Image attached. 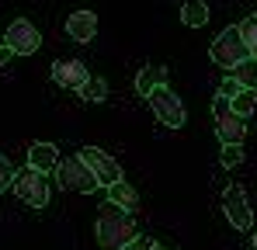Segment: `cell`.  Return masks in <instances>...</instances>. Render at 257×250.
Wrapping results in <instances>:
<instances>
[{"instance_id":"obj_25","label":"cell","mask_w":257,"mask_h":250,"mask_svg":"<svg viewBox=\"0 0 257 250\" xmlns=\"http://www.w3.org/2000/svg\"><path fill=\"white\" fill-rule=\"evenodd\" d=\"M254 247H257V236H254Z\"/></svg>"},{"instance_id":"obj_2","label":"cell","mask_w":257,"mask_h":250,"mask_svg":"<svg viewBox=\"0 0 257 250\" xmlns=\"http://www.w3.org/2000/svg\"><path fill=\"white\" fill-rule=\"evenodd\" d=\"M56 184H59L63 191H80V195H90V191L101 188L97 177H94V174L87 170V164L80 160V153L59 160V167H56Z\"/></svg>"},{"instance_id":"obj_16","label":"cell","mask_w":257,"mask_h":250,"mask_svg":"<svg viewBox=\"0 0 257 250\" xmlns=\"http://www.w3.org/2000/svg\"><path fill=\"white\" fill-rule=\"evenodd\" d=\"M77 94L84 97L87 104H101V101L108 97V80H104V77H94V73H90V77H87V83L80 87V90H77Z\"/></svg>"},{"instance_id":"obj_3","label":"cell","mask_w":257,"mask_h":250,"mask_svg":"<svg viewBox=\"0 0 257 250\" xmlns=\"http://www.w3.org/2000/svg\"><path fill=\"white\" fill-rule=\"evenodd\" d=\"M14 195L25 202V205L32 208H45L49 205V177L39 174V170H32V167H21V170H14Z\"/></svg>"},{"instance_id":"obj_5","label":"cell","mask_w":257,"mask_h":250,"mask_svg":"<svg viewBox=\"0 0 257 250\" xmlns=\"http://www.w3.org/2000/svg\"><path fill=\"white\" fill-rule=\"evenodd\" d=\"M212 115H215V136L222 139V146H240L243 136H247V118H240L233 108H229V97L215 94V104H212Z\"/></svg>"},{"instance_id":"obj_4","label":"cell","mask_w":257,"mask_h":250,"mask_svg":"<svg viewBox=\"0 0 257 250\" xmlns=\"http://www.w3.org/2000/svg\"><path fill=\"white\" fill-rule=\"evenodd\" d=\"M243 59H250V52H247V45L240 39V28H236V25L222 28L212 42V63L222 66V70H233V66H240Z\"/></svg>"},{"instance_id":"obj_9","label":"cell","mask_w":257,"mask_h":250,"mask_svg":"<svg viewBox=\"0 0 257 250\" xmlns=\"http://www.w3.org/2000/svg\"><path fill=\"white\" fill-rule=\"evenodd\" d=\"M222 212H226V219H229V226L233 229H250V222H254V208H250V198H247V191H243V184H229L226 191H222Z\"/></svg>"},{"instance_id":"obj_14","label":"cell","mask_w":257,"mask_h":250,"mask_svg":"<svg viewBox=\"0 0 257 250\" xmlns=\"http://www.w3.org/2000/svg\"><path fill=\"white\" fill-rule=\"evenodd\" d=\"M157 87H167V70H164V66H143V70L136 73V90H139L143 97H150Z\"/></svg>"},{"instance_id":"obj_13","label":"cell","mask_w":257,"mask_h":250,"mask_svg":"<svg viewBox=\"0 0 257 250\" xmlns=\"http://www.w3.org/2000/svg\"><path fill=\"white\" fill-rule=\"evenodd\" d=\"M108 205L122 208V212H128V215L139 208V195H136V188L128 184L125 177H122L118 184H111V188H108Z\"/></svg>"},{"instance_id":"obj_11","label":"cell","mask_w":257,"mask_h":250,"mask_svg":"<svg viewBox=\"0 0 257 250\" xmlns=\"http://www.w3.org/2000/svg\"><path fill=\"white\" fill-rule=\"evenodd\" d=\"M66 35L73 42H90L97 35V14L94 11H73L70 18H66Z\"/></svg>"},{"instance_id":"obj_21","label":"cell","mask_w":257,"mask_h":250,"mask_svg":"<svg viewBox=\"0 0 257 250\" xmlns=\"http://www.w3.org/2000/svg\"><path fill=\"white\" fill-rule=\"evenodd\" d=\"M11 181H14V167H11L7 157H0V195L11 188Z\"/></svg>"},{"instance_id":"obj_23","label":"cell","mask_w":257,"mask_h":250,"mask_svg":"<svg viewBox=\"0 0 257 250\" xmlns=\"http://www.w3.org/2000/svg\"><path fill=\"white\" fill-rule=\"evenodd\" d=\"M125 250H153V240H146V236H136Z\"/></svg>"},{"instance_id":"obj_1","label":"cell","mask_w":257,"mask_h":250,"mask_svg":"<svg viewBox=\"0 0 257 250\" xmlns=\"http://www.w3.org/2000/svg\"><path fill=\"white\" fill-rule=\"evenodd\" d=\"M94 233H97V247L101 250H125L128 243L136 240V222H132L128 212H122V208H115V205L104 202Z\"/></svg>"},{"instance_id":"obj_19","label":"cell","mask_w":257,"mask_h":250,"mask_svg":"<svg viewBox=\"0 0 257 250\" xmlns=\"http://www.w3.org/2000/svg\"><path fill=\"white\" fill-rule=\"evenodd\" d=\"M229 108H233L240 118H250V115H254V108H257V90H240V94L229 101Z\"/></svg>"},{"instance_id":"obj_24","label":"cell","mask_w":257,"mask_h":250,"mask_svg":"<svg viewBox=\"0 0 257 250\" xmlns=\"http://www.w3.org/2000/svg\"><path fill=\"white\" fill-rule=\"evenodd\" d=\"M7 59H11V49H7V45H0V66H4Z\"/></svg>"},{"instance_id":"obj_22","label":"cell","mask_w":257,"mask_h":250,"mask_svg":"<svg viewBox=\"0 0 257 250\" xmlns=\"http://www.w3.org/2000/svg\"><path fill=\"white\" fill-rule=\"evenodd\" d=\"M240 90H243V87L233 80V77H229V80H222V87H219V94H222V97H229V101H233V97H236Z\"/></svg>"},{"instance_id":"obj_17","label":"cell","mask_w":257,"mask_h":250,"mask_svg":"<svg viewBox=\"0 0 257 250\" xmlns=\"http://www.w3.org/2000/svg\"><path fill=\"white\" fill-rule=\"evenodd\" d=\"M229 77L240 83L243 90H257V59H243L240 66L229 70Z\"/></svg>"},{"instance_id":"obj_15","label":"cell","mask_w":257,"mask_h":250,"mask_svg":"<svg viewBox=\"0 0 257 250\" xmlns=\"http://www.w3.org/2000/svg\"><path fill=\"white\" fill-rule=\"evenodd\" d=\"M181 21H184L188 28L209 25V4H205V0H188V4L181 7Z\"/></svg>"},{"instance_id":"obj_18","label":"cell","mask_w":257,"mask_h":250,"mask_svg":"<svg viewBox=\"0 0 257 250\" xmlns=\"http://www.w3.org/2000/svg\"><path fill=\"white\" fill-rule=\"evenodd\" d=\"M236 28H240V39H243V45H247L250 59H257V14L243 18V21H240Z\"/></svg>"},{"instance_id":"obj_7","label":"cell","mask_w":257,"mask_h":250,"mask_svg":"<svg viewBox=\"0 0 257 250\" xmlns=\"http://www.w3.org/2000/svg\"><path fill=\"white\" fill-rule=\"evenodd\" d=\"M80 160H84L87 170L97 177L101 188H111V184L122 181V167H118V160H115L111 153H104L101 146H84V150H80Z\"/></svg>"},{"instance_id":"obj_20","label":"cell","mask_w":257,"mask_h":250,"mask_svg":"<svg viewBox=\"0 0 257 250\" xmlns=\"http://www.w3.org/2000/svg\"><path fill=\"white\" fill-rule=\"evenodd\" d=\"M240 160H243V146H222V153H219L222 167H240Z\"/></svg>"},{"instance_id":"obj_8","label":"cell","mask_w":257,"mask_h":250,"mask_svg":"<svg viewBox=\"0 0 257 250\" xmlns=\"http://www.w3.org/2000/svg\"><path fill=\"white\" fill-rule=\"evenodd\" d=\"M4 45L11 49V56H32L42 45V35L28 18H14L7 25V32H4Z\"/></svg>"},{"instance_id":"obj_12","label":"cell","mask_w":257,"mask_h":250,"mask_svg":"<svg viewBox=\"0 0 257 250\" xmlns=\"http://www.w3.org/2000/svg\"><path fill=\"white\" fill-rule=\"evenodd\" d=\"M59 150L52 146V143H32V150H28V167L32 170H39V174H56V167H59Z\"/></svg>"},{"instance_id":"obj_10","label":"cell","mask_w":257,"mask_h":250,"mask_svg":"<svg viewBox=\"0 0 257 250\" xmlns=\"http://www.w3.org/2000/svg\"><path fill=\"white\" fill-rule=\"evenodd\" d=\"M87 66L84 59H56L52 63V83L63 87V90H80L87 83Z\"/></svg>"},{"instance_id":"obj_6","label":"cell","mask_w":257,"mask_h":250,"mask_svg":"<svg viewBox=\"0 0 257 250\" xmlns=\"http://www.w3.org/2000/svg\"><path fill=\"white\" fill-rule=\"evenodd\" d=\"M146 101H150V108H153V115H157V122H160V125H167V129H181V125L188 122V111H184L181 97L174 94L171 87H157Z\"/></svg>"}]
</instances>
